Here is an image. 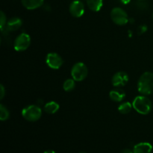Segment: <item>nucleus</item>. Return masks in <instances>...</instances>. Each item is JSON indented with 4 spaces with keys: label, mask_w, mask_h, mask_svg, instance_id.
Here are the masks:
<instances>
[{
    "label": "nucleus",
    "mask_w": 153,
    "mask_h": 153,
    "mask_svg": "<svg viewBox=\"0 0 153 153\" xmlns=\"http://www.w3.org/2000/svg\"><path fill=\"white\" fill-rule=\"evenodd\" d=\"M137 91L144 96L153 94V73L146 72L140 76L137 82Z\"/></svg>",
    "instance_id": "obj_1"
},
{
    "label": "nucleus",
    "mask_w": 153,
    "mask_h": 153,
    "mask_svg": "<svg viewBox=\"0 0 153 153\" xmlns=\"http://www.w3.org/2000/svg\"><path fill=\"white\" fill-rule=\"evenodd\" d=\"M133 108L142 115H146L150 113L152 108V102L146 96H138L134 99L132 102Z\"/></svg>",
    "instance_id": "obj_2"
},
{
    "label": "nucleus",
    "mask_w": 153,
    "mask_h": 153,
    "mask_svg": "<svg viewBox=\"0 0 153 153\" xmlns=\"http://www.w3.org/2000/svg\"><path fill=\"white\" fill-rule=\"evenodd\" d=\"M22 116L29 122H36L42 116V110L39 106L31 105L24 108L22 111Z\"/></svg>",
    "instance_id": "obj_3"
},
{
    "label": "nucleus",
    "mask_w": 153,
    "mask_h": 153,
    "mask_svg": "<svg viewBox=\"0 0 153 153\" xmlns=\"http://www.w3.org/2000/svg\"><path fill=\"white\" fill-rule=\"evenodd\" d=\"M88 74L87 66L82 62H78L73 66L71 69L72 78L76 82H82L86 79Z\"/></svg>",
    "instance_id": "obj_4"
},
{
    "label": "nucleus",
    "mask_w": 153,
    "mask_h": 153,
    "mask_svg": "<svg viewBox=\"0 0 153 153\" xmlns=\"http://www.w3.org/2000/svg\"><path fill=\"white\" fill-rule=\"evenodd\" d=\"M111 18L115 24L118 25H124L128 22V17L126 12L121 7H114L111 12Z\"/></svg>",
    "instance_id": "obj_5"
},
{
    "label": "nucleus",
    "mask_w": 153,
    "mask_h": 153,
    "mask_svg": "<svg viewBox=\"0 0 153 153\" xmlns=\"http://www.w3.org/2000/svg\"><path fill=\"white\" fill-rule=\"evenodd\" d=\"M31 37L26 33H22L16 37L13 43V48L17 52H23L29 47Z\"/></svg>",
    "instance_id": "obj_6"
},
{
    "label": "nucleus",
    "mask_w": 153,
    "mask_h": 153,
    "mask_svg": "<svg viewBox=\"0 0 153 153\" xmlns=\"http://www.w3.org/2000/svg\"><path fill=\"white\" fill-rule=\"evenodd\" d=\"M46 63L48 67L53 70H58L64 64L62 58L56 52H50L46 57Z\"/></svg>",
    "instance_id": "obj_7"
},
{
    "label": "nucleus",
    "mask_w": 153,
    "mask_h": 153,
    "mask_svg": "<svg viewBox=\"0 0 153 153\" xmlns=\"http://www.w3.org/2000/svg\"><path fill=\"white\" fill-rule=\"evenodd\" d=\"M70 14L76 18H79L85 13V5L79 0H75L70 4L69 7Z\"/></svg>",
    "instance_id": "obj_8"
},
{
    "label": "nucleus",
    "mask_w": 153,
    "mask_h": 153,
    "mask_svg": "<svg viewBox=\"0 0 153 153\" xmlns=\"http://www.w3.org/2000/svg\"><path fill=\"white\" fill-rule=\"evenodd\" d=\"M129 78L128 74L123 71H120L115 73L111 79L112 85L116 88H120L123 87L128 83Z\"/></svg>",
    "instance_id": "obj_9"
},
{
    "label": "nucleus",
    "mask_w": 153,
    "mask_h": 153,
    "mask_svg": "<svg viewBox=\"0 0 153 153\" xmlns=\"http://www.w3.org/2000/svg\"><path fill=\"white\" fill-rule=\"evenodd\" d=\"M153 147L152 144L147 142H141L134 146V153H152Z\"/></svg>",
    "instance_id": "obj_10"
},
{
    "label": "nucleus",
    "mask_w": 153,
    "mask_h": 153,
    "mask_svg": "<svg viewBox=\"0 0 153 153\" xmlns=\"http://www.w3.org/2000/svg\"><path fill=\"white\" fill-rule=\"evenodd\" d=\"M22 22L21 19L18 17L10 18L6 24L5 29L8 31H15L22 26Z\"/></svg>",
    "instance_id": "obj_11"
},
{
    "label": "nucleus",
    "mask_w": 153,
    "mask_h": 153,
    "mask_svg": "<svg viewBox=\"0 0 153 153\" xmlns=\"http://www.w3.org/2000/svg\"><path fill=\"white\" fill-rule=\"evenodd\" d=\"M109 97L112 101L120 102L125 99L126 93L124 92L123 90L120 89V88H115L111 91L109 94Z\"/></svg>",
    "instance_id": "obj_12"
},
{
    "label": "nucleus",
    "mask_w": 153,
    "mask_h": 153,
    "mask_svg": "<svg viewBox=\"0 0 153 153\" xmlns=\"http://www.w3.org/2000/svg\"><path fill=\"white\" fill-rule=\"evenodd\" d=\"M22 4L28 10H35L43 5L44 0H21Z\"/></svg>",
    "instance_id": "obj_13"
},
{
    "label": "nucleus",
    "mask_w": 153,
    "mask_h": 153,
    "mask_svg": "<svg viewBox=\"0 0 153 153\" xmlns=\"http://www.w3.org/2000/svg\"><path fill=\"white\" fill-rule=\"evenodd\" d=\"M60 108V105L58 102L54 101L49 102L44 105V111L49 114H54L56 113Z\"/></svg>",
    "instance_id": "obj_14"
},
{
    "label": "nucleus",
    "mask_w": 153,
    "mask_h": 153,
    "mask_svg": "<svg viewBox=\"0 0 153 153\" xmlns=\"http://www.w3.org/2000/svg\"><path fill=\"white\" fill-rule=\"evenodd\" d=\"M87 4L92 11H100L102 7L103 0H87Z\"/></svg>",
    "instance_id": "obj_15"
},
{
    "label": "nucleus",
    "mask_w": 153,
    "mask_h": 153,
    "mask_svg": "<svg viewBox=\"0 0 153 153\" xmlns=\"http://www.w3.org/2000/svg\"><path fill=\"white\" fill-rule=\"evenodd\" d=\"M132 108V104H131L129 102H126L120 105V106L118 107V111L122 114H127L131 112Z\"/></svg>",
    "instance_id": "obj_16"
},
{
    "label": "nucleus",
    "mask_w": 153,
    "mask_h": 153,
    "mask_svg": "<svg viewBox=\"0 0 153 153\" xmlns=\"http://www.w3.org/2000/svg\"><path fill=\"white\" fill-rule=\"evenodd\" d=\"M76 88V81L73 79H68L64 82L63 85V88L67 92L73 91Z\"/></svg>",
    "instance_id": "obj_17"
},
{
    "label": "nucleus",
    "mask_w": 153,
    "mask_h": 153,
    "mask_svg": "<svg viewBox=\"0 0 153 153\" xmlns=\"http://www.w3.org/2000/svg\"><path fill=\"white\" fill-rule=\"evenodd\" d=\"M10 117V112L7 108L2 104L0 105V120L1 121H5Z\"/></svg>",
    "instance_id": "obj_18"
},
{
    "label": "nucleus",
    "mask_w": 153,
    "mask_h": 153,
    "mask_svg": "<svg viewBox=\"0 0 153 153\" xmlns=\"http://www.w3.org/2000/svg\"><path fill=\"white\" fill-rule=\"evenodd\" d=\"M6 24H7V19H6V15L4 14V12H0V28L1 31H3L4 27H6Z\"/></svg>",
    "instance_id": "obj_19"
},
{
    "label": "nucleus",
    "mask_w": 153,
    "mask_h": 153,
    "mask_svg": "<svg viewBox=\"0 0 153 153\" xmlns=\"http://www.w3.org/2000/svg\"><path fill=\"white\" fill-rule=\"evenodd\" d=\"M5 95V89L2 85H0V100H2Z\"/></svg>",
    "instance_id": "obj_20"
},
{
    "label": "nucleus",
    "mask_w": 153,
    "mask_h": 153,
    "mask_svg": "<svg viewBox=\"0 0 153 153\" xmlns=\"http://www.w3.org/2000/svg\"><path fill=\"white\" fill-rule=\"evenodd\" d=\"M120 153H134V152H133V150H131L130 149H125Z\"/></svg>",
    "instance_id": "obj_21"
},
{
    "label": "nucleus",
    "mask_w": 153,
    "mask_h": 153,
    "mask_svg": "<svg viewBox=\"0 0 153 153\" xmlns=\"http://www.w3.org/2000/svg\"><path fill=\"white\" fill-rule=\"evenodd\" d=\"M140 29L141 30V31H140V33H143V32H144L145 31H146V27L145 26V25H141V26L140 27Z\"/></svg>",
    "instance_id": "obj_22"
},
{
    "label": "nucleus",
    "mask_w": 153,
    "mask_h": 153,
    "mask_svg": "<svg viewBox=\"0 0 153 153\" xmlns=\"http://www.w3.org/2000/svg\"><path fill=\"white\" fill-rule=\"evenodd\" d=\"M120 1L123 3V4H127L131 1V0H120Z\"/></svg>",
    "instance_id": "obj_23"
},
{
    "label": "nucleus",
    "mask_w": 153,
    "mask_h": 153,
    "mask_svg": "<svg viewBox=\"0 0 153 153\" xmlns=\"http://www.w3.org/2000/svg\"><path fill=\"white\" fill-rule=\"evenodd\" d=\"M43 153H56V152L53 150H46V151H45Z\"/></svg>",
    "instance_id": "obj_24"
},
{
    "label": "nucleus",
    "mask_w": 153,
    "mask_h": 153,
    "mask_svg": "<svg viewBox=\"0 0 153 153\" xmlns=\"http://www.w3.org/2000/svg\"><path fill=\"white\" fill-rule=\"evenodd\" d=\"M79 153H87V152H79Z\"/></svg>",
    "instance_id": "obj_25"
},
{
    "label": "nucleus",
    "mask_w": 153,
    "mask_h": 153,
    "mask_svg": "<svg viewBox=\"0 0 153 153\" xmlns=\"http://www.w3.org/2000/svg\"><path fill=\"white\" fill-rule=\"evenodd\" d=\"M152 18H153V13H152Z\"/></svg>",
    "instance_id": "obj_26"
},
{
    "label": "nucleus",
    "mask_w": 153,
    "mask_h": 153,
    "mask_svg": "<svg viewBox=\"0 0 153 153\" xmlns=\"http://www.w3.org/2000/svg\"><path fill=\"white\" fill-rule=\"evenodd\" d=\"M140 1H143V0H140Z\"/></svg>",
    "instance_id": "obj_27"
}]
</instances>
